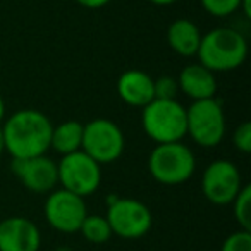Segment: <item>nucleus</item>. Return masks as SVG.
<instances>
[{"mask_svg": "<svg viewBox=\"0 0 251 251\" xmlns=\"http://www.w3.org/2000/svg\"><path fill=\"white\" fill-rule=\"evenodd\" d=\"M76 2L86 9H100L105 7L107 4H110L112 0H76Z\"/></svg>", "mask_w": 251, "mask_h": 251, "instance_id": "obj_23", "label": "nucleus"}, {"mask_svg": "<svg viewBox=\"0 0 251 251\" xmlns=\"http://www.w3.org/2000/svg\"><path fill=\"white\" fill-rule=\"evenodd\" d=\"M4 117H5V101H4V98L0 97V124H2Z\"/></svg>", "mask_w": 251, "mask_h": 251, "instance_id": "obj_26", "label": "nucleus"}, {"mask_svg": "<svg viewBox=\"0 0 251 251\" xmlns=\"http://www.w3.org/2000/svg\"><path fill=\"white\" fill-rule=\"evenodd\" d=\"M57 171H59V184L62 186V189L74 193L81 198L93 195L100 188V164L88 157L83 150L64 155L57 164Z\"/></svg>", "mask_w": 251, "mask_h": 251, "instance_id": "obj_7", "label": "nucleus"}, {"mask_svg": "<svg viewBox=\"0 0 251 251\" xmlns=\"http://www.w3.org/2000/svg\"><path fill=\"white\" fill-rule=\"evenodd\" d=\"M250 4H251V0H241V5H239V11L243 12V14L246 16L248 19L251 18V7H250Z\"/></svg>", "mask_w": 251, "mask_h": 251, "instance_id": "obj_24", "label": "nucleus"}, {"mask_svg": "<svg viewBox=\"0 0 251 251\" xmlns=\"http://www.w3.org/2000/svg\"><path fill=\"white\" fill-rule=\"evenodd\" d=\"M126 138L122 129L110 119H93L83 126L81 150L97 164H110L122 155Z\"/></svg>", "mask_w": 251, "mask_h": 251, "instance_id": "obj_6", "label": "nucleus"}, {"mask_svg": "<svg viewBox=\"0 0 251 251\" xmlns=\"http://www.w3.org/2000/svg\"><path fill=\"white\" fill-rule=\"evenodd\" d=\"M179 91L189 97L193 101L215 98L217 93V79L215 74L203 67L201 64H189L181 71L177 77Z\"/></svg>", "mask_w": 251, "mask_h": 251, "instance_id": "obj_14", "label": "nucleus"}, {"mask_svg": "<svg viewBox=\"0 0 251 251\" xmlns=\"http://www.w3.org/2000/svg\"><path fill=\"white\" fill-rule=\"evenodd\" d=\"M195 153L182 141L157 145L148 157L150 176L165 186H177L189 181L195 174Z\"/></svg>", "mask_w": 251, "mask_h": 251, "instance_id": "obj_4", "label": "nucleus"}, {"mask_svg": "<svg viewBox=\"0 0 251 251\" xmlns=\"http://www.w3.org/2000/svg\"><path fill=\"white\" fill-rule=\"evenodd\" d=\"M179 93L177 79L172 76H160L153 79V95L158 100H176Z\"/></svg>", "mask_w": 251, "mask_h": 251, "instance_id": "obj_20", "label": "nucleus"}, {"mask_svg": "<svg viewBox=\"0 0 251 251\" xmlns=\"http://www.w3.org/2000/svg\"><path fill=\"white\" fill-rule=\"evenodd\" d=\"M88 210L84 198L66 189H53L45 201V219L59 232H79Z\"/></svg>", "mask_w": 251, "mask_h": 251, "instance_id": "obj_10", "label": "nucleus"}, {"mask_svg": "<svg viewBox=\"0 0 251 251\" xmlns=\"http://www.w3.org/2000/svg\"><path fill=\"white\" fill-rule=\"evenodd\" d=\"M201 33L189 19H176L167 29V43L177 55L195 57L198 52Z\"/></svg>", "mask_w": 251, "mask_h": 251, "instance_id": "obj_15", "label": "nucleus"}, {"mask_svg": "<svg viewBox=\"0 0 251 251\" xmlns=\"http://www.w3.org/2000/svg\"><path fill=\"white\" fill-rule=\"evenodd\" d=\"M234 206V217L243 230L251 232V186L246 184L241 188L237 196L232 201Z\"/></svg>", "mask_w": 251, "mask_h": 251, "instance_id": "obj_18", "label": "nucleus"}, {"mask_svg": "<svg viewBox=\"0 0 251 251\" xmlns=\"http://www.w3.org/2000/svg\"><path fill=\"white\" fill-rule=\"evenodd\" d=\"M11 171L26 189L33 193H52L59 184L57 162L47 155L33 158H12Z\"/></svg>", "mask_w": 251, "mask_h": 251, "instance_id": "obj_11", "label": "nucleus"}, {"mask_svg": "<svg viewBox=\"0 0 251 251\" xmlns=\"http://www.w3.org/2000/svg\"><path fill=\"white\" fill-rule=\"evenodd\" d=\"M83 126L79 121H64L52 129L50 148L59 155H69L79 151L83 147Z\"/></svg>", "mask_w": 251, "mask_h": 251, "instance_id": "obj_16", "label": "nucleus"}, {"mask_svg": "<svg viewBox=\"0 0 251 251\" xmlns=\"http://www.w3.org/2000/svg\"><path fill=\"white\" fill-rule=\"evenodd\" d=\"M4 136H2V126H0V155L4 153Z\"/></svg>", "mask_w": 251, "mask_h": 251, "instance_id": "obj_27", "label": "nucleus"}, {"mask_svg": "<svg viewBox=\"0 0 251 251\" xmlns=\"http://www.w3.org/2000/svg\"><path fill=\"white\" fill-rule=\"evenodd\" d=\"M117 95L124 103L143 108L155 98L153 77L140 69H129L119 76Z\"/></svg>", "mask_w": 251, "mask_h": 251, "instance_id": "obj_13", "label": "nucleus"}, {"mask_svg": "<svg viewBox=\"0 0 251 251\" xmlns=\"http://www.w3.org/2000/svg\"><path fill=\"white\" fill-rule=\"evenodd\" d=\"M141 127L157 145L181 141L186 136V108L177 100L153 98L141 108Z\"/></svg>", "mask_w": 251, "mask_h": 251, "instance_id": "obj_3", "label": "nucleus"}, {"mask_svg": "<svg viewBox=\"0 0 251 251\" xmlns=\"http://www.w3.org/2000/svg\"><path fill=\"white\" fill-rule=\"evenodd\" d=\"M205 12L213 18H227L239 11L241 0H200Z\"/></svg>", "mask_w": 251, "mask_h": 251, "instance_id": "obj_19", "label": "nucleus"}, {"mask_svg": "<svg viewBox=\"0 0 251 251\" xmlns=\"http://www.w3.org/2000/svg\"><path fill=\"white\" fill-rule=\"evenodd\" d=\"M198 60L203 67L215 73H229L243 66L248 55V42L234 28H215L201 35Z\"/></svg>", "mask_w": 251, "mask_h": 251, "instance_id": "obj_2", "label": "nucleus"}, {"mask_svg": "<svg viewBox=\"0 0 251 251\" xmlns=\"http://www.w3.org/2000/svg\"><path fill=\"white\" fill-rule=\"evenodd\" d=\"M232 143L241 153H251V122H241L232 134Z\"/></svg>", "mask_w": 251, "mask_h": 251, "instance_id": "obj_22", "label": "nucleus"}, {"mask_svg": "<svg viewBox=\"0 0 251 251\" xmlns=\"http://www.w3.org/2000/svg\"><path fill=\"white\" fill-rule=\"evenodd\" d=\"M0 126L4 148L12 158L40 157L50 150L53 126L43 112L35 108H21Z\"/></svg>", "mask_w": 251, "mask_h": 251, "instance_id": "obj_1", "label": "nucleus"}, {"mask_svg": "<svg viewBox=\"0 0 251 251\" xmlns=\"http://www.w3.org/2000/svg\"><path fill=\"white\" fill-rule=\"evenodd\" d=\"M107 222L112 234L124 239L143 237L151 229V212L143 201L134 198H115L108 203Z\"/></svg>", "mask_w": 251, "mask_h": 251, "instance_id": "obj_8", "label": "nucleus"}, {"mask_svg": "<svg viewBox=\"0 0 251 251\" xmlns=\"http://www.w3.org/2000/svg\"><path fill=\"white\" fill-rule=\"evenodd\" d=\"M42 236L26 217H9L0 222V251H38Z\"/></svg>", "mask_w": 251, "mask_h": 251, "instance_id": "obj_12", "label": "nucleus"}, {"mask_svg": "<svg viewBox=\"0 0 251 251\" xmlns=\"http://www.w3.org/2000/svg\"><path fill=\"white\" fill-rule=\"evenodd\" d=\"M226 115L220 100H196L186 108V136L198 147L213 148L224 140Z\"/></svg>", "mask_w": 251, "mask_h": 251, "instance_id": "obj_5", "label": "nucleus"}, {"mask_svg": "<svg viewBox=\"0 0 251 251\" xmlns=\"http://www.w3.org/2000/svg\"><path fill=\"white\" fill-rule=\"evenodd\" d=\"M148 2H151L153 5H158V7H165V5H172L176 4L177 0H148Z\"/></svg>", "mask_w": 251, "mask_h": 251, "instance_id": "obj_25", "label": "nucleus"}, {"mask_svg": "<svg viewBox=\"0 0 251 251\" xmlns=\"http://www.w3.org/2000/svg\"><path fill=\"white\" fill-rule=\"evenodd\" d=\"M241 188V172L230 160H213L201 176V191L213 205H230Z\"/></svg>", "mask_w": 251, "mask_h": 251, "instance_id": "obj_9", "label": "nucleus"}, {"mask_svg": "<svg viewBox=\"0 0 251 251\" xmlns=\"http://www.w3.org/2000/svg\"><path fill=\"white\" fill-rule=\"evenodd\" d=\"M79 232L86 237V241L93 244H103L112 237V229L107 219L100 215H86L81 224Z\"/></svg>", "mask_w": 251, "mask_h": 251, "instance_id": "obj_17", "label": "nucleus"}, {"mask_svg": "<svg viewBox=\"0 0 251 251\" xmlns=\"http://www.w3.org/2000/svg\"><path fill=\"white\" fill-rule=\"evenodd\" d=\"M55 251H74L73 248H67V246H60V248H57Z\"/></svg>", "mask_w": 251, "mask_h": 251, "instance_id": "obj_28", "label": "nucleus"}, {"mask_svg": "<svg viewBox=\"0 0 251 251\" xmlns=\"http://www.w3.org/2000/svg\"><path fill=\"white\" fill-rule=\"evenodd\" d=\"M220 251H251V232L250 230H237L227 236Z\"/></svg>", "mask_w": 251, "mask_h": 251, "instance_id": "obj_21", "label": "nucleus"}]
</instances>
